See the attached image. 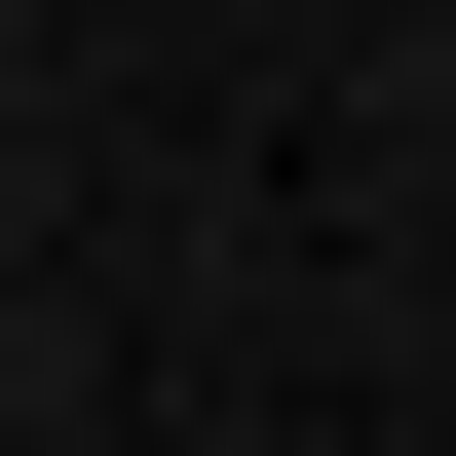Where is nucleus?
Instances as JSON below:
<instances>
[{
    "label": "nucleus",
    "instance_id": "nucleus-1",
    "mask_svg": "<svg viewBox=\"0 0 456 456\" xmlns=\"http://www.w3.org/2000/svg\"><path fill=\"white\" fill-rule=\"evenodd\" d=\"M0 38H38V0H0Z\"/></svg>",
    "mask_w": 456,
    "mask_h": 456
}]
</instances>
